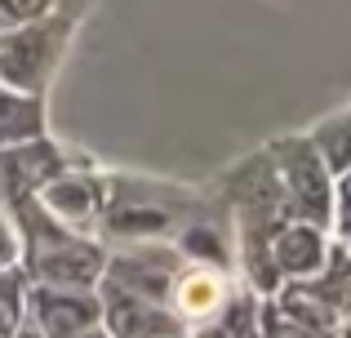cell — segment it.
I'll return each mask as SVG.
<instances>
[{"instance_id": "6da1fadb", "label": "cell", "mask_w": 351, "mask_h": 338, "mask_svg": "<svg viewBox=\"0 0 351 338\" xmlns=\"http://www.w3.org/2000/svg\"><path fill=\"white\" fill-rule=\"evenodd\" d=\"M18 223V271L27 276V285H49V289H98L107 267V245L94 236H80L71 227L53 223L40 205L23 200L9 209Z\"/></svg>"}, {"instance_id": "7a4b0ae2", "label": "cell", "mask_w": 351, "mask_h": 338, "mask_svg": "<svg viewBox=\"0 0 351 338\" xmlns=\"http://www.w3.org/2000/svg\"><path fill=\"white\" fill-rule=\"evenodd\" d=\"M267 165H271L276 187L285 196L289 223H311L334 236V173L320 160V152L311 147L307 134L271 143L267 147Z\"/></svg>"}, {"instance_id": "3957f363", "label": "cell", "mask_w": 351, "mask_h": 338, "mask_svg": "<svg viewBox=\"0 0 351 338\" xmlns=\"http://www.w3.org/2000/svg\"><path fill=\"white\" fill-rule=\"evenodd\" d=\"M71 32H76V18L67 14H45L36 23L5 27L0 32V85L40 98L49 76L58 71Z\"/></svg>"}, {"instance_id": "277c9868", "label": "cell", "mask_w": 351, "mask_h": 338, "mask_svg": "<svg viewBox=\"0 0 351 338\" xmlns=\"http://www.w3.org/2000/svg\"><path fill=\"white\" fill-rule=\"evenodd\" d=\"M178 267H182V254L173 250V241H143V245L107 250L103 280H112V285L129 289V294L147 298V303L169 307V289H173Z\"/></svg>"}, {"instance_id": "5b68a950", "label": "cell", "mask_w": 351, "mask_h": 338, "mask_svg": "<svg viewBox=\"0 0 351 338\" xmlns=\"http://www.w3.org/2000/svg\"><path fill=\"white\" fill-rule=\"evenodd\" d=\"M23 316L36 325L45 338H80L103 325L94 289H49V285H27L23 294Z\"/></svg>"}, {"instance_id": "8992f818", "label": "cell", "mask_w": 351, "mask_h": 338, "mask_svg": "<svg viewBox=\"0 0 351 338\" xmlns=\"http://www.w3.org/2000/svg\"><path fill=\"white\" fill-rule=\"evenodd\" d=\"M232 289H236L232 271L182 263L169 289V312L182 330H196V325H209L214 316H223V307L232 303Z\"/></svg>"}, {"instance_id": "52a82bcc", "label": "cell", "mask_w": 351, "mask_h": 338, "mask_svg": "<svg viewBox=\"0 0 351 338\" xmlns=\"http://www.w3.org/2000/svg\"><path fill=\"white\" fill-rule=\"evenodd\" d=\"M36 205H40L53 223H62V227H71V232L85 236L89 227L103 218L107 178H98V173H71V169H62L58 178H49L40 191H36Z\"/></svg>"}, {"instance_id": "ba28073f", "label": "cell", "mask_w": 351, "mask_h": 338, "mask_svg": "<svg viewBox=\"0 0 351 338\" xmlns=\"http://www.w3.org/2000/svg\"><path fill=\"white\" fill-rule=\"evenodd\" d=\"M98 307H103V330L112 338H169V334H187L173 321L169 307L147 303V298L129 294V289L112 285V280H98Z\"/></svg>"}, {"instance_id": "9c48e42d", "label": "cell", "mask_w": 351, "mask_h": 338, "mask_svg": "<svg viewBox=\"0 0 351 338\" xmlns=\"http://www.w3.org/2000/svg\"><path fill=\"white\" fill-rule=\"evenodd\" d=\"M62 169H67V156H62L49 138L0 152V205L14 209V205H23V200H32L36 191L49 178H58Z\"/></svg>"}, {"instance_id": "30bf717a", "label": "cell", "mask_w": 351, "mask_h": 338, "mask_svg": "<svg viewBox=\"0 0 351 338\" xmlns=\"http://www.w3.org/2000/svg\"><path fill=\"white\" fill-rule=\"evenodd\" d=\"M329 254H334V236L311 227V223H285L271 236V245H267V258H271V271H276L280 285L320 276Z\"/></svg>"}, {"instance_id": "8fae6325", "label": "cell", "mask_w": 351, "mask_h": 338, "mask_svg": "<svg viewBox=\"0 0 351 338\" xmlns=\"http://www.w3.org/2000/svg\"><path fill=\"white\" fill-rule=\"evenodd\" d=\"M49 138V121H45V103L36 94H18V89L0 85V152L27 147V143Z\"/></svg>"}, {"instance_id": "7c38bea8", "label": "cell", "mask_w": 351, "mask_h": 338, "mask_svg": "<svg viewBox=\"0 0 351 338\" xmlns=\"http://www.w3.org/2000/svg\"><path fill=\"white\" fill-rule=\"evenodd\" d=\"M173 250L182 254L187 263H200V267H223L232 271V245L223 241V236L214 232V227L205 223V218H196V223H187L178 236H173Z\"/></svg>"}, {"instance_id": "4fadbf2b", "label": "cell", "mask_w": 351, "mask_h": 338, "mask_svg": "<svg viewBox=\"0 0 351 338\" xmlns=\"http://www.w3.org/2000/svg\"><path fill=\"white\" fill-rule=\"evenodd\" d=\"M311 138V147L320 152V160L329 165V173H343L351 165V107H343V112H334V116H325V121L316 125V130L307 134Z\"/></svg>"}, {"instance_id": "5bb4252c", "label": "cell", "mask_w": 351, "mask_h": 338, "mask_svg": "<svg viewBox=\"0 0 351 338\" xmlns=\"http://www.w3.org/2000/svg\"><path fill=\"white\" fill-rule=\"evenodd\" d=\"M23 294H27V276L23 271H0V338H14L23 325Z\"/></svg>"}, {"instance_id": "9a60e30c", "label": "cell", "mask_w": 351, "mask_h": 338, "mask_svg": "<svg viewBox=\"0 0 351 338\" xmlns=\"http://www.w3.org/2000/svg\"><path fill=\"white\" fill-rule=\"evenodd\" d=\"M18 254H23V241H18V223L5 205H0V271L18 267Z\"/></svg>"}, {"instance_id": "2e32d148", "label": "cell", "mask_w": 351, "mask_h": 338, "mask_svg": "<svg viewBox=\"0 0 351 338\" xmlns=\"http://www.w3.org/2000/svg\"><path fill=\"white\" fill-rule=\"evenodd\" d=\"M351 227V165L334 178V236Z\"/></svg>"}, {"instance_id": "e0dca14e", "label": "cell", "mask_w": 351, "mask_h": 338, "mask_svg": "<svg viewBox=\"0 0 351 338\" xmlns=\"http://www.w3.org/2000/svg\"><path fill=\"white\" fill-rule=\"evenodd\" d=\"M14 338H45V334H40V330H36V325H32V321H27V316H23V325H18V334H14Z\"/></svg>"}, {"instance_id": "ac0fdd59", "label": "cell", "mask_w": 351, "mask_h": 338, "mask_svg": "<svg viewBox=\"0 0 351 338\" xmlns=\"http://www.w3.org/2000/svg\"><path fill=\"white\" fill-rule=\"evenodd\" d=\"M80 338H112V334H107L103 325H98V330H89V334H80Z\"/></svg>"}, {"instance_id": "d6986e66", "label": "cell", "mask_w": 351, "mask_h": 338, "mask_svg": "<svg viewBox=\"0 0 351 338\" xmlns=\"http://www.w3.org/2000/svg\"><path fill=\"white\" fill-rule=\"evenodd\" d=\"M338 241H343V250H347V258H351V232H343Z\"/></svg>"}, {"instance_id": "ffe728a7", "label": "cell", "mask_w": 351, "mask_h": 338, "mask_svg": "<svg viewBox=\"0 0 351 338\" xmlns=\"http://www.w3.org/2000/svg\"><path fill=\"white\" fill-rule=\"evenodd\" d=\"M347 232H351V227H347Z\"/></svg>"}]
</instances>
